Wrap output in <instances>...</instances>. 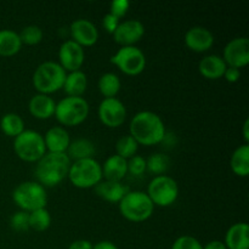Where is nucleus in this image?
Here are the masks:
<instances>
[{"mask_svg": "<svg viewBox=\"0 0 249 249\" xmlns=\"http://www.w3.org/2000/svg\"><path fill=\"white\" fill-rule=\"evenodd\" d=\"M122 216L131 223H143L152 216L155 204L143 191H129L118 203Z\"/></svg>", "mask_w": 249, "mask_h": 249, "instance_id": "nucleus-4", "label": "nucleus"}, {"mask_svg": "<svg viewBox=\"0 0 249 249\" xmlns=\"http://www.w3.org/2000/svg\"><path fill=\"white\" fill-rule=\"evenodd\" d=\"M71 160L66 153L46 152L36 165V177L41 186L55 187L68 177Z\"/></svg>", "mask_w": 249, "mask_h": 249, "instance_id": "nucleus-2", "label": "nucleus"}, {"mask_svg": "<svg viewBox=\"0 0 249 249\" xmlns=\"http://www.w3.org/2000/svg\"><path fill=\"white\" fill-rule=\"evenodd\" d=\"M94 249H119V248L117 247L113 242H111V241L104 240V241H100V242L95 243Z\"/></svg>", "mask_w": 249, "mask_h": 249, "instance_id": "nucleus-40", "label": "nucleus"}, {"mask_svg": "<svg viewBox=\"0 0 249 249\" xmlns=\"http://www.w3.org/2000/svg\"><path fill=\"white\" fill-rule=\"evenodd\" d=\"M14 151L23 162L36 163L45 155L46 151L44 136L31 129H24L14 140Z\"/></svg>", "mask_w": 249, "mask_h": 249, "instance_id": "nucleus-8", "label": "nucleus"}, {"mask_svg": "<svg viewBox=\"0 0 249 249\" xmlns=\"http://www.w3.org/2000/svg\"><path fill=\"white\" fill-rule=\"evenodd\" d=\"M71 36L74 43L82 48H89L95 45L99 40V31L96 26L89 19L78 18L71 23Z\"/></svg>", "mask_w": 249, "mask_h": 249, "instance_id": "nucleus-15", "label": "nucleus"}, {"mask_svg": "<svg viewBox=\"0 0 249 249\" xmlns=\"http://www.w3.org/2000/svg\"><path fill=\"white\" fill-rule=\"evenodd\" d=\"M226 68H228V66H226L225 61L223 60L221 56L218 55L204 56V57L199 61L198 65L199 73H201L206 79L211 80H216L223 78Z\"/></svg>", "mask_w": 249, "mask_h": 249, "instance_id": "nucleus-21", "label": "nucleus"}, {"mask_svg": "<svg viewBox=\"0 0 249 249\" xmlns=\"http://www.w3.org/2000/svg\"><path fill=\"white\" fill-rule=\"evenodd\" d=\"M18 34L22 44H26V45H36V44H39L43 40L44 36V33L40 27L34 26V24L24 27L21 33Z\"/></svg>", "mask_w": 249, "mask_h": 249, "instance_id": "nucleus-32", "label": "nucleus"}, {"mask_svg": "<svg viewBox=\"0 0 249 249\" xmlns=\"http://www.w3.org/2000/svg\"><path fill=\"white\" fill-rule=\"evenodd\" d=\"M113 63L121 72L126 75H139L146 67V56L138 46H121L111 57Z\"/></svg>", "mask_w": 249, "mask_h": 249, "instance_id": "nucleus-10", "label": "nucleus"}, {"mask_svg": "<svg viewBox=\"0 0 249 249\" xmlns=\"http://www.w3.org/2000/svg\"><path fill=\"white\" fill-rule=\"evenodd\" d=\"M56 102L50 95L36 94L29 100V113L36 119H49L55 114Z\"/></svg>", "mask_w": 249, "mask_h": 249, "instance_id": "nucleus-19", "label": "nucleus"}, {"mask_svg": "<svg viewBox=\"0 0 249 249\" xmlns=\"http://www.w3.org/2000/svg\"><path fill=\"white\" fill-rule=\"evenodd\" d=\"M67 72L55 61H45L36 68L33 73L34 89L38 94L50 95L63 88Z\"/></svg>", "mask_w": 249, "mask_h": 249, "instance_id": "nucleus-3", "label": "nucleus"}, {"mask_svg": "<svg viewBox=\"0 0 249 249\" xmlns=\"http://www.w3.org/2000/svg\"><path fill=\"white\" fill-rule=\"evenodd\" d=\"M126 107L117 97L104 99L97 108L100 122L107 128H119L126 119Z\"/></svg>", "mask_w": 249, "mask_h": 249, "instance_id": "nucleus-11", "label": "nucleus"}, {"mask_svg": "<svg viewBox=\"0 0 249 249\" xmlns=\"http://www.w3.org/2000/svg\"><path fill=\"white\" fill-rule=\"evenodd\" d=\"M89 112V104L84 97L67 96L56 104L53 116L61 125L77 126L87 121Z\"/></svg>", "mask_w": 249, "mask_h": 249, "instance_id": "nucleus-7", "label": "nucleus"}, {"mask_svg": "<svg viewBox=\"0 0 249 249\" xmlns=\"http://www.w3.org/2000/svg\"><path fill=\"white\" fill-rule=\"evenodd\" d=\"M12 201L21 211L31 213L36 209L45 208L48 203L46 189L36 181H24L15 187Z\"/></svg>", "mask_w": 249, "mask_h": 249, "instance_id": "nucleus-6", "label": "nucleus"}, {"mask_svg": "<svg viewBox=\"0 0 249 249\" xmlns=\"http://www.w3.org/2000/svg\"><path fill=\"white\" fill-rule=\"evenodd\" d=\"M94 189L100 198L109 203H119L122 198L130 191L128 186L122 184V181H109V180H102Z\"/></svg>", "mask_w": 249, "mask_h": 249, "instance_id": "nucleus-18", "label": "nucleus"}, {"mask_svg": "<svg viewBox=\"0 0 249 249\" xmlns=\"http://www.w3.org/2000/svg\"><path fill=\"white\" fill-rule=\"evenodd\" d=\"M119 23H121V19L118 17L113 16L112 14H109V12L105 15L104 19H102V27H104V29L107 33L112 34V36L116 32V29L118 28Z\"/></svg>", "mask_w": 249, "mask_h": 249, "instance_id": "nucleus-37", "label": "nucleus"}, {"mask_svg": "<svg viewBox=\"0 0 249 249\" xmlns=\"http://www.w3.org/2000/svg\"><path fill=\"white\" fill-rule=\"evenodd\" d=\"M58 65L66 71V72H75L80 71L85 61L84 48L78 45L77 43L71 39L61 44L58 50Z\"/></svg>", "mask_w": 249, "mask_h": 249, "instance_id": "nucleus-13", "label": "nucleus"}, {"mask_svg": "<svg viewBox=\"0 0 249 249\" xmlns=\"http://www.w3.org/2000/svg\"><path fill=\"white\" fill-rule=\"evenodd\" d=\"M51 225V215L46 208L36 209L29 213V229L38 232L48 230Z\"/></svg>", "mask_w": 249, "mask_h": 249, "instance_id": "nucleus-29", "label": "nucleus"}, {"mask_svg": "<svg viewBox=\"0 0 249 249\" xmlns=\"http://www.w3.org/2000/svg\"><path fill=\"white\" fill-rule=\"evenodd\" d=\"M170 249H203V245L194 236L184 235L174 241Z\"/></svg>", "mask_w": 249, "mask_h": 249, "instance_id": "nucleus-34", "label": "nucleus"}, {"mask_svg": "<svg viewBox=\"0 0 249 249\" xmlns=\"http://www.w3.org/2000/svg\"><path fill=\"white\" fill-rule=\"evenodd\" d=\"M139 148V143L131 135H124L117 141L116 143V155L124 160H130L131 157L136 155Z\"/></svg>", "mask_w": 249, "mask_h": 249, "instance_id": "nucleus-30", "label": "nucleus"}, {"mask_svg": "<svg viewBox=\"0 0 249 249\" xmlns=\"http://www.w3.org/2000/svg\"><path fill=\"white\" fill-rule=\"evenodd\" d=\"M145 34V26L139 19H126L119 23L113 33L114 41L121 46H135Z\"/></svg>", "mask_w": 249, "mask_h": 249, "instance_id": "nucleus-14", "label": "nucleus"}, {"mask_svg": "<svg viewBox=\"0 0 249 249\" xmlns=\"http://www.w3.org/2000/svg\"><path fill=\"white\" fill-rule=\"evenodd\" d=\"M228 249H249V226L247 223H236L230 226L225 235Z\"/></svg>", "mask_w": 249, "mask_h": 249, "instance_id": "nucleus-20", "label": "nucleus"}, {"mask_svg": "<svg viewBox=\"0 0 249 249\" xmlns=\"http://www.w3.org/2000/svg\"><path fill=\"white\" fill-rule=\"evenodd\" d=\"M101 167L102 177L109 181H122L128 174V160L118 155L109 156Z\"/></svg>", "mask_w": 249, "mask_h": 249, "instance_id": "nucleus-22", "label": "nucleus"}, {"mask_svg": "<svg viewBox=\"0 0 249 249\" xmlns=\"http://www.w3.org/2000/svg\"><path fill=\"white\" fill-rule=\"evenodd\" d=\"M44 142L48 152L66 153L71 143L70 134L63 126H53L44 135Z\"/></svg>", "mask_w": 249, "mask_h": 249, "instance_id": "nucleus-17", "label": "nucleus"}, {"mask_svg": "<svg viewBox=\"0 0 249 249\" xmlns=\"http://www.w3.org/2000/svg\"><path fill=\"white\" fill-rule=\"evenodd\" d=\"M203 249H228V248H226L225 243H224L223 241L214 240L207 243L206 246H203Z\"/></svg>", "mask_w": 249, "mask_h": 249, "instance_id": "nucleus-41", "label": "nucleus"}, {"mask_svg": "<svg viewBox=\"0 0 249 249\" xmlns=\"http://www.w3.org/2000/svg\"><path fill=\"white\" fill-rule=\"evenodd\" d=\"M224 78H225L226 82L236 83L241 78V71L237 70V68L228 67L225 73H224Z\"/></svg>", "mask_w": 249, "mask_h": 249, "instance_id": "nucleus-38", "label": "nucleus"}, {"mask_svg": "<svg viewBox=\"0 0 249 249\" xmlns=\"http://www.w3.org/2000/svg\"><path fill=\"white\" fill-rule=\"evenodd\" d=\"M97 88L105 99H112V97H116L121 91L122 82L116 73L107 72L100 77Z\"/></svg>", "mask_w": 249, "mask_h": 249, "instance_id": "nucleus-27", "label": "nucleus"}, {"mask_svg": "<svg viewBox=\"0 0 249 249\" xmlns=\"http://www.w3.org/2000/svg\"><path fill=\"white\" fill-rule=\"evenodd\" d=\"M22 41L19 34L12 29H1L0 31V56L11 57L19 53L22 48Z\"/></svg>", "mask_w": 249, "mask_h": 249, "instance_id": "nucleus-25", "label": "nucleus"}, {"mask_svg": "<svg viewBox=\"0 0 249 249\" xmlns=\"http://www.w3.org/2000/svg\"><path fill=\"white\" fill-rule=\"evenodd\" d=\"M129 135L133 136L139 145L155 146L165 138V125L157 113L152 111H140L133 117L129 125Z\"/></svg>", "mask_w": 249, "mask_h": 249, "instance_id": "nucleus-1", "label": "nucleus"}, {"mask_svg": "<svg viewBox=\"0 0 249 249\" xmlns=\"http://www.w3.org/2000/svg\"><path fill=\"white\" fill-rule=\"evenodd\" d=\"M88 88V78L87 74L82 71H75L71 72L66 75L65 84L62 89L67 94V96L82 97Z\"/></svg>", "mask_w": 249, "mask_h": 249, "instance_id": "nucleus-24", "label": "nucleus"}, {"mask_svg": "<svg viewBox=\"0 0 249 249\" xmlns=\"http://www.w3.org/2000/svg\"><path fill=\"white\" fill-rule=\"evenodd\" d=\"M242 134H243V139H245L246 143H248L249 142V119H246L245 123H243Z\"/></svg>", "mask_w": 249, "mask_h": 249, "instance_id": "nucleus-42", "label": "nucleus"}, {"mask_svg": "<svg viewBox=\"0 0 249 249\" xmlns=\"http://www.w3.org/2000/svg\"><path fill=\"white\" fill-rule=\"evenodd\" d=\"M0 129L6 136L16 138L24 131V121L17 113H6L0 119Z\"/></svg>", "mask_w": 249, "mask_h": 249, "instance_id": "nucleus-28", "label": "nucleus"}, {"mask_svg": "<svg viewBox=\"0 0 249 249\" xmlns=\"http://www.w3.org/2000/svg\"><path fill=\"white\" fill-rule=\"evenodd\" d=\"M179 185L168 175H158L150 181L147 186V196L155 207H169L177 202L179 197Z\"/></svg>", "mask_w": 249, "mask_h": 249, "instance_id": "nucleus-9", "label": "nucleus"}, {"mask_svg": "<svg viewBox=\"0 0 249 249\" xmlns=\"http://www.w3.org/2000/svg\"><path fill=\"white\" fill-rule=\"evenodd\" d=\"M67 178L70 179L71 184L77 189H92L104 180L102 167L99 160L95 158L75 160L71 163Z\"/></svg>", "mask_w": 249, "mask_h": 249, "instance_id": "nucleus-5", "label": "nucleus"}, {"mask_svg": "<svg viewBox=\"0 0 249 249\" xmlns=\"http://www.w3.org/2000/svg\"><path fill=\"white\" fill-rule=\"evenodd\" d=\"M10 226L16 232H24L29 230V213L23 211L16 212L10 219Z\"/></svg>", "mask_w": 249, "mask_h": 249, "instance_id": "nucleus-33", "label": "nucleus"}, {"mask_svg": "<svg viewBox=\"0 0 249 249\" xmlns=\"http://www.w3.org/2000/svg\"><path fill=\"white\" fill-rule=\"evenodd\" d=\"M129 7H130V2L128 0H114L109 5V14L121 19L122 17L125 16Z\"/></svg>", "mask_w": 249, "mask_h": 249, "instance_id": "nucleus-36", "label": "nucleus"}, {"mask_svg": "<svg viewBox=\"0 0 249 249\" xmlns=\"http://www.w3.org/2000/svg\"><path fill=\"white\" fill-rule=\"evenodd\" d=\"M96 148L92 141L89 139H75V140L71 141L70 146H68L66 155L71 160V162H75V160H87V158H94Z\"/></svg>", "mask_w": 249, "mask_h": 249, "instance_id": "nucleus-23", "label": "nucleus"}, {"mask_svg": "<svg viewBox=\"0 0 249 249\" xmlns=\"http://www.w3.org/2000/svg\"><path fill=\"white\" fill-rule=\"evenodd\" d=\"M221 57L228 67L237 70L246 67L249 63V39L246 36H238L230 40L224 48Z\"/></svg>", "mask_w": 249, "mask_h": 249, "instance_id": "nucleus-12", "label": "nucleus"}, {"mask_svg": "<svg viewBox=\"0 0 249 249\" xmlns=\"http://www.w3.org/2000/svg\"><path fill=\"white\" fill-rule=\"evenodd\" d=\"M67 249H94V245L89 240H77L71 243Z\"/></svg>", "mask_w": 249, "mask_h": 249, "instance_id": "nucleus-39", "label": "nucleus"}, {"mask_svg": "<svg viewBox=\"0 0 249 249\" xmlns=\"http://www.w3.org/2000/svg\"><path fill=\"white\" fill-rule=\"evenodd\" d=\"M168 168H169V158L163 153H155L146 160V170L156 177L164 175Z\"/></svg>", "mask_w": 249, "mask_h": 249, "instance_id": "nucleus-31", "label": "nucleus"}, {"mask_svg": "<svg viewBox=\"0 0 249 249\" xmlns=\"http://www.w3.org/2000/svg\"><path fill=\"white\" fill-rule=\"evenodd\" d=\"M214 36L206 27L195 26L185 34V45L195 53H206L213 46Z\"/></svg>", "mask_w": 249, "mask_h": 249, "instance_id": "nucleus-16", "label": "nucleus"}, {"mask_svg": "<svg viewBox=\"0 0 249 249\" xmlns=\"http://www.w3.org/2000/svg\"><path fill=\"white\" fill-rule=\"evenodd\" d=\"M231 170L237 177L247 178L249 175V145L243 143L233 151L230 160Z\"/></svg>", "mask_w": 249, "mask_h": 249, "instance_id": "nucleus-26", "label": "nucleus"}, {"mask_svg": "<svg viewBox=\"0 0 249 249\" xmlns=\"http://www.w3.org/2000/svg\"><path fill=\"white\" fill-rule=\"evenodd\" d=\"M146 172V158L135 155L128 160V173L134 177H140Z\"/></svg>", "mask_w": 249, "mask_h": 249, "instance_id": "nucleus-35", "label": "nucleus"}]
</instances>
